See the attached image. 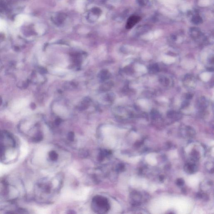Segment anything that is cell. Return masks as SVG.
Masks as SVG:
<instances>
[{"label": "cell", "mask_w": 214, "mask_h": 214, "mask_svg": "<svg viewBox=\"0 0 214 214\" xmlns=\"http://www.w3.org/2000/svg\"><path fill=\"white\" fill-rule=\"evenodd\" d=\"M25 194L23 182L18 177L7 176L0 180V203L2 204L15 203Z\"/></svg>", "instance_id": "1"}, {"label": "cell", "mask_w": 214, "mask_h": 214, "mask_svg": "<svg viewBox=\"0 0 214 214\" xmlns=\"http://www.w3.org/2000/svg\"><path fill=\"white\" fill-rule=\"evenodd\" d=\"M20 147L16 137L10 133L0 129V164H10L17 161Z\"/></svg>", "instance_id": "2"}, {"label": "cell", "mask_w": 214, "mask_h": 214, "mask_svg": "<svg viewBox=\"0 0 214 214\" xmlns=\"http://www.w3.org/2000/svg\"><path fill=\"white\" fill-rule=\"evenodd\" d=\"M92 206L94 211L100 213H104L110 209L109 202L107 198L101 196H96L92 201Z\"/></svg>", "instance_id": "3"}, {"label": "cell", "mask_w": 214, "mask_h": 214, "mask_svg": "<svg viewBox=\"0 0 214 214\" xmlns=\"http://www.w3.org/2000/svg\"><path fill=\"white\" fill-rule=\"evenodd\" d=\"M1 213H28L25 209L18 207L15 203L4 204L0 207Z\"/></svg>", "instance_id": "4"}, {"label": "cell", "mask_w": 214, "mask_h": 214, "mask_svg": "<svg viewBox=\"0 0 214 214\" xmlns=\"http://www.w3.org/2000/svg\"><path fill=\"white\" fill-rule=\"evenodd\" d=\"M140 19L141 18L140 17L137 16H132L130 17L127 22L126 26L127 29H129L132 28L135 25L140 21Z\"/></svg>", "instance_id": "5"}, {"label": "cell", "mask_w": 214, "mask_h": 214, "mask_svg": "<svg viewBox=\"0 0 214 214\" xmlns=\"http://www.w3.org/2000/svg\"><path fill=\"white\" fill-rule=\"evenodd\" d=\"M184 171L190 174L194 173L196 171V166L194 164L187 163L184 166Z\"/></svg>", "instance_id": "6"}, {"label": "cell", "mask_w": 214, "mask_h": 214, "mask_svg": "<svg viewBox=\"0 0 214 214\" xmlns=\"http://www.w3.org/2000/svg\"><path fill=\"white\" fill-rule=\"evenodd\" d=\"M49 158L50 160L52 161H55L58 159V154L55 151H51L49 153Z\"/></svg>", "instance_id": "7"}, {"label": "cell", "mask_w": 214, "mask_h": 214, "mask_svg": "<svg viewBox=\"0 0 214 214\" xmlns=\"http://www.w3.org/2000/svg\"><path fill=\"white\" fill-rule=\"evenodd\" d=\"M150 72L153 73H155L158 72L159 70V67L157 64H154L151 66L149 68Z\"/></svg>", "instance_id": "8"}, {"label": "cell", "mask_w": 214, "mask_h": 214, "mask_svg": "<svg viewBox=\"0 0 214 214\" xmlns=\"http://www.w3.org/2000/svg\"><path fill=\"white\" fill-rule=\"evenodd\" d=\"M125 169V165L123 164H120L118 165L116 167V170L118 172H122Z\"/></svg>", "instance_id": "9"}, {"label": "cell", "mask_w": 214, "mask_h": 214, "mask_svg": "<svg viewBox=\"0 0 214 214\" xmlns=\"http://www.w3.org/2000/svg\"><path fill=\"white\" fill-rule=\"evenodd\" d=\"M68 139L70 141H73L75 139V134L72 132H69L67 136Z\"/></svg>", "instance_id": "10"}, {"label": "cell", "mask_w": 214, "mask_h": 214, "mask_svg": "<svg viewBox=\"0 0 214 214\" xmlns=\"http://www.w3.org/2000/svg\"><path fill=\"white\" fill-rule=\"evenodd\" d=\"M176 184L178 186H182L184 184V180L182 179H178L176 181Z\"/></svg>", "instance_id": "11"}, {"label": "cell", "mask_w": 214, "mask_h": 214, "mask_svg": "<svg viewBox=\"0 0 214 214\" xmlns=\"http://www.w3.org/2000/svg\"><path fill=\"white\" fill-rule=\"evenodd\" d=\"M161 82L162 83H163L164 85H167L168 84V83H169V81L168 80L167 78H162L161 79Z\"/></svg>", "instance_id": "12"}, {"label": "cell", "mask_w": 214, "mask_h": 214, "mask_svg": "<svg viewBox=\"0 0 214 214\" xmlns=\"http://www.w3.org/2000/svg\"><path fill=\"white\" fill-rule=\"evenodd\" d=\"M164 180V177L163 175H161L159 177V180L160 181H163Z\"/></svg>", "instance_id": "13"}, {"label": "cell", "mask_w": 214, "mask_h": 214, "mask_svg": "<svg viewBox=\"0 0 214 214\" xmlns=\"http://www.w3.org/2000/svg\"><path fill=\"white\" fill-rule=\"evenodd\" d=\"M192 97V95L191 94L190 95H187V98L190 99Z\"/></svg>", "instance_id": "14"}]
</instances>
